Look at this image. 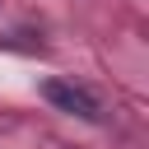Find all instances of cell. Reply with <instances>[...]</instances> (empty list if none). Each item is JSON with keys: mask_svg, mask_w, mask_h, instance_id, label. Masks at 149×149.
Segmentation results:
<instances>
[{"mask_svg": "<svg viewBox=\"0 0 149 149\" xmlns=\"http://www.w3.org/2000/svg\"><path fill=\"white\" fill-rule=\"evenodd\" d=\"M42 98H47L51 107L70 112V116L98 121V98H93L88 88H79V84H65V79H47V84H42Z\"/></svg>", "mask_w": 149, "mask_h": 149, "instance_id": "obj_1", "label": "cell"}]
</instances>
